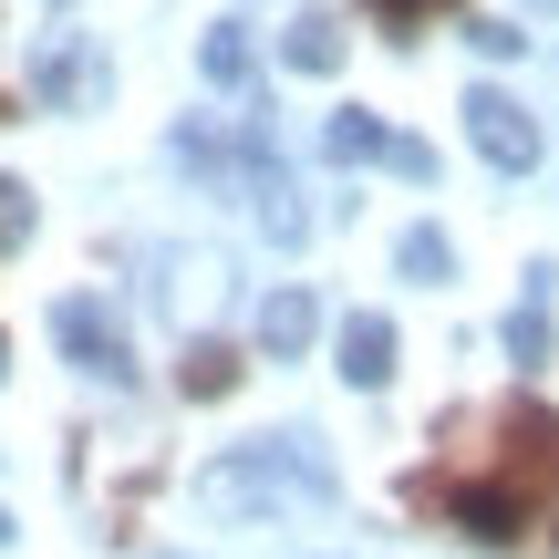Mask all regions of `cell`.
Masks as SVG:
<instances>
[{"label":"cell","mask_w":559,"mask_h":559,"mask_svg":"<svg viewBox=\"0 0 559 559\" xmlns=\"http://www.w3.org/2000/svg\"><path fill=\"white\" fill-rule=\"evenodd\" d=\"M487 487L519 498V508L559 498V415H549V404H508V415H498V466H487Z\"/></svg>","instance_id":"obj_1"},{"label":"cell","mask_w":559,"mask_h":559,"mask_svg":"<svg viewBox=\"0 0 559 559\" xmlns=\"http://www.w3.org/2000/svg\"><path fill=\"white\" fill-rule=\"evenodd\" d=\"M52 342L83 362L94 383H135V342H124V321H115V300H94V290H73V300H52Z\"/></svg>","instance_id":"obj_2"},{"label":"cell","mask_w":559,"mask_h":559,"mask_svg":"<svg viewBox=\"0 0 559 559\" xmlns=\"http://www.w3.org/2000/svg\"><path fill=\"white\" fill-rule=\"evenodd\" d=\"M321 156H332V166H394V177H415V187L436 177V156H425L415 135H394L383 115H362V104H342V115L321 124Z\"/></svg>","instance_id":"obj_3"},{"label":"cell","mask_w":559,"mask_h":559,"mask_svg":"<svg viewBox=\"0 0 559 559\" xmlns=\"http://www.w3.org/2000/svg\"><path fill=\"white\" fill-rule=\"evenodd\" d=\"M466 135H477V156L498 166V177H528V166H539V124H528V104L498 94V83L466 94Z\"/></svg>","instance_id":"obj_4"},{"label":"cell","mask_w":559,"mask_h":559,"mask_svg":"<svg viewBox=\"0 0 559 559\" xmlns=\"http://www.w3.org/2000/svg\"><path fill=\"white\" fill-rule=\"evenodd\" d=\"M249 218H260V239H280V249L311 239V207H300V187L280 177V166H249Z\"/></svg>","instance_id":"obj_5"},{"label":"cell","mask_w":559,"mask_h":559,"mask_svg":"<svg viewBox=\"0 0 559 559\" xmlns=\"http://www.w3.org/2000/svg\"><path fill=\"white\" fill-rule=\"evenodd\" d=\"M311 332H321V300L311 290H270L260 300V353L270 362H300V353H311Z\"/></svg>","instance_id":"obj_6"},{"label":"cell","mask_w":559,"mask_h":559,"mask_svg":"<svg viewBox=\"0 0 559 559\" xmlns=\"http://www.w3.org/2000/svg\"><path fill=\"white\" fill-rule=\"evenodd\" d=\"M342 383H362V394L394 383V321H383V311H353V321H342Z\"/></svg>","instance_id":"obj_7"},{"label":"cell","mask_w":559,"mask_h":559,"mask_svg":"<svg viewBox=\"0 0 559 559\" xmlns=\"http://www.w3.org/2000/svg\"><path fill=\"white\" fill-rule=\"evenodd\" d=\"M280 62H290V73H342V21H332V11L290 21V41H280Z\"/></svg>","instance_id":"obj_8"},{"label":"cell","mask_w":559,"mask_h":559,"mask_svg":"<svg viewBox=\"0 0 559 559\" xmlns=\"http://www.w3.org/2000/svg\"><path fill=\"white\" fill-rule=\"evenodd\" d=\"M508 353L549 362V270H528V300H519V321H508Z\"/></svg>","instance_id":"obj_9"},{"label":"cell","mask_w":559,"mask_h":559,"mask_svg":"<svg viewBox=\"0 0 559 559\" xmlns=\"http://www.w3.org/2000/svg\"><path fill=\"white\" fill-rule=\"evenodd\" d=\"M177 383H187V394H228V383H239V353H228V342H198Z\"/></svg>","instance_id":"obj_10"},{"label":"cell","mask_w":559,"mask_h":559,"mask_svg":"<svg viewBox=\"0 0 559 559\" xmlns=\"http://www.w3.org/2000/svg\"><path fill=\"white\" fill-rule=\"evenodd\" d=\"M445 270H456L445 228H404V280H445Z\"/></svg>","instance_id":"obj_11"},{"label":"cell","mask_w":559,"mask_h":559,"mask_svg":"<svg viewBox=\"0 0 559 559\" xmlns=\"http://www.w3.org/2000/svg\"><path fill=\"white\" fill-rule=\"evenodd\" d=\"M41 94H94V62H83V52H62V41H52V52H41Z\"/></svg>","instance_id":"obj_12"},{"label":"cell","mask_w":559,"mask_h":559,"mask_svg":"<svg viewBox=\"0 0 559 559\" xmlns=\"http://www.w3.org/2000/svg\"><path fill=\"white\" fill-rule=\"evenodd\" d=\"M198 62H207V83H239V94H249V41H239V32H207Z\"/></svg>","instance_id":"obj_13"},{"label":"cell","mask_w":559,"mask_h":559,"mask_svg":"<svg viewBox=\"0 0 559 559\" xmlns=\"http://www.w3.org/2000/svg\"><path fill=\"white\" fill-rule=\"evenodd\" d=\"M436 11H456V0H373V21H383L394 41H415V32H425Z\"/></svg>","instance_id":"obj_14"},{"label":"cell","mask_w":559,"mask_h":559,"mask_svg":"<svg viewBox=\"0 0 559 559\" xmlns=\"http://www.w3.org/2000/svg\"><path fill=\"white\" fill-rule=\"evenodd\" d=\"M21 239H32V187L0 177V249H21Z\"/></svg>","instance_id":"obj_15"},{"label":"cell","mask_w":559,"mask_h":559,"mask_svg":"<svg viewBox=\"0 0 559 559\" xmlns=\"http://www.w3.org/2000/svg\"><path fill=\"white\" fill-rule=\"evenodd\" d=\"M0 549H11V519H0Z\"/></svg>","instance_id":"obj_16"},{"label":"cell","mask_w":559,"mask_h":559,"mask_svg":"<svg viewBox=\"0 0 559 559\" xmlns=\"http://www.w3.org/2000/svg\"><path fill=\"white\" fill-rule=\"evenodd\" d=\"M0 362H11V342H0Z\"/></svg>","instance_id":"obj_17"}]
</instances>
